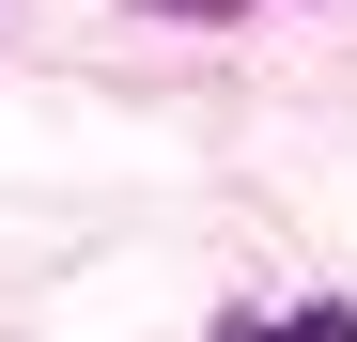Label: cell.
Segmentation results:
<instances>
[{
  "instance_id": "1",
  "label": "cell",
  "mask_w": 357,
  "mask_h": 342,
  "mask_svg": "<svg viewBox=\"0 0 357 342\" xmlns=\"http://www.w3.org/2000/svg\"><path fill=\"white\" fill-rule=\"evenodd\" d=\"M233 342H342V296H295V311H233Z\"/></svg>"
},
{
  "instance_id": "2",
  "label": "cell",
  "mask_w": 357,
  "mask_h": 342,
  "mask_svg": "<svg viewBox=\"0 0 357 342\" xmlns=\"http://www.w3.org/2000/svg\"><path fill=\"white\" fill-rule=\"evenodd\" d=\"M155 16H233V0H155Z\"/></svg>"
}]
</instances>
